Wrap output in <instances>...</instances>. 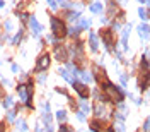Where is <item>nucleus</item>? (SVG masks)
<instances>
[{
	"instance_id": "nucleus-2",
	"label": "nucleus",
	"mask_w": 150,
	"mask_h": 132,
	"mask_svg": "<svg viewBox=\"0 0 150 132\" xmlns=\"http://www.w3.org/2000/svg\"><path fill=\"white\" fill-rule=\"evenodd\" d=\"M51 29L55 33V36H58V38H61V36L67 34V29H65L63 22H61L60 19H56V17H51Z\"/></svg>"
},
{
	"instance_id": "nucleus-33",
	"label": "nucleus",
	"mask_w": 150,
	"mask_h": 132,
	"mask_svg": "<svg viewBox=\"0 0 150 132\" xmlns=\"http://www.w3.org/2000/svg\"><path fill=\"white\" fill-rule=\"evenodd\" d=\"M0 98H5V89H4L2 84H0Z\"/></svg>"
},
{
	"instance_id": "nucleus-37",
	"label": "nucleus",
	"mask_w": 150,
	"mask_h": 132,
	"mask_svg": "<svg viewBox=\"0 0 150 132\" xmlns=\"http://www.w3.org/2000/svg\"><path fill=\"white\" fill-rule=\"evenodd\" d=\"M36 132H43V129L41 127H36Z\"/></svg>"
},
{
	"instance_id": "nucleus-34",
	"label": "nucleus",
	"mask_w": 150,
	"mask_h": 132,
	"mask_svg": "<svg viewBox=\"0 0 150 132\" xmlns=\"http://www.w3.org/2000/svg\"><path fill=\"white\" fill-rule=\"evenodd\" d=\"M143 129H145V131H150V118H147V122H145V125H143Z\"/></svg>"
},
{
	"instance_id": "nucleus-32",
	"label": "nucleus",
	"mask_w": 150,
	"mask_h": 132,
	"mask_svg": "<svg viewBox=\"0 0 150 132\" xmlns=\"http://www.w3.org/2000/svg\"><path fill=\"white\" fill-rule=\"evenodd\" d=\"M44 81H46V76H44V74H41L39 77H38V82H39V84H43Z\"/></svg>"
},
{
	"instance_id": "nucleus-21",
	"label": "nucleus",
	"mask_w": 150,
	"mask_h": 132,
	"mask_svg": "<svg viewBox=\"0 0 150 132\" xmlns=\"http://www.w3.org/2000/svg\"><path fill=\"white\" fill-rule=\"evenodd\" d=\"M79 12H70L68 14V21H72V22H75V21H79Z\"/></svg>"
},
{
	"instance_id": "nucleus-19",
	"label": "nucleus",
	"mask_w": 150,
	"mask_h": 132,
	"mask_svg": "<svg viewBox=\"0 0 150 132\" xmlns=\"http://www.w3.org/2000/svg\"><path fill=\"white\" fill-rule=\"evenodd\" d=\"M22 40V31H19L15 36H14V40H12V45H19V41Z\"/></svg>"
},
{
	"instance_id": "nucleus-31",
	"label": "nucleus",
	"mask_w": 150,
	"mask_h": 132,
	"mask_svg": "<svg viewBox=\"0 0 150 132\" xmlns=\"http://www.w3.org/2000/svg\"><path fill=\"white\" fill-rule=\"evenodd\" d=\"M77 118H79L80 122H84V120H85V115H84V112H79V113H77Z\"/></svg>"
},
{
	"instance_id": "nucleus-28",
	"label": "nucleus",
	"mask_w": 150,
	"mask_h": 132,
	"mask_svg": "<svg viewBox=\"0 0 150 132\" xmlns=\"http://www.w3.org/2000/svg\"><path fill=\"white\" fill-rule=\"evenodd\" d=\"M58 132H72V129L68 127V125H61V127H60V131H58Z\"/></svg>"
},
{
	"instance_id": "nucleus-11",
	"label": "nucleus",
	"mask_w": 150,
	"mask_h": 132,
	"mask_svg": "<svg viewBox=\"0 0 150 132\" xmlns=\"http://www.w3.org/2000/svg\"><path fill=\"white\" fill-rule=\"evenodd\" d=\"M96 74H97V81H99V82H104L106 86L109 84V81H108V77H106V74H104V71L101 72V69H96Z\"/></svg>"
},
{
	"instance_id": "nucleus-4",
	"label": "nucleus",
	"mask_w": 150,
	"mask_h": 132,
	"mask_svg": "<svg viewBox=\"0 0 150 132\" xmlns=\"http://www.w3.org/2000/svg\"><path fill=\"white\" fill-rule=\"evenodd\" d=\"M17 94H19V98H20L22 103H27L31 100L29 93H27V89H26V84H19V86H17Z\"/></svg>"
},
{
	"instance_id": "nucleus-6",
	"label": "nucleus",
	"mask_w": 150,
	"mask_h": 132,
	"mask_svg": "<svg viewBox=\"0 0 150 132\" xmlns=\"http://www.w3.org/2000/svg\"><path fill=\"white\" fill-rule=\"evenodd\" d=\"M29 26H31V29H32V34L34 36H38L41 33V24L36 21V17H31L29 19Z\"/></svg>"
},
{
	"instance_id": "nucleus-35",
	"label": "nucleus",
	"mask_w": 150,
	"mask_h": 132,
	"mask_svg": "<svg viewBox=\"0 0 150 132\" xmlns=\"http://www.w3.org/2000/svg\"><path fill=\"white\" fill-rule=\"evenodd\" d=\"M48 4H50L51 9H56V2H55V0H48Z\"/></svg>"
},
{
	"instance_id": "nucleus-14",
	"label": "nucleus",
	"mask_w": 150,
	"mask_h": 132,
	"mask_svg": "<svg viewBox=\"0 0 150 132\" xmlns=\"http://www.w3.org/2000/svg\"><path fill=\"white\" fill-rule=\"evenodd\" d=\"M2 105H4V108H12V106H14V98H10V96L4 98Z\"/></svg>"
},
{
	"instance_id": "nucleus-26",
	"label": "nucleus",
	"mask_w": 150,
	"mask_h": 132,
	"mask_svg": "<svg viewBox=\"0 0 150 132\" xmlns=\"http://www.w3.org/2000/svg\"><path fill=\"white\" fill-rule=\"evenodd\" d=\"M79 33H80V28H70V29H68V34H70V36H77Z\"/></svg>"
},
{
	"instance_id": "nucleus-30",
	"label": "nucleus",
	"mask_w": 150,
	"mask_h": 132,
	"mask_svg": "<svg viewBox=\"0 0 150 132\" xmlns=\"http://www.w3.org/2000/svg\"><path fill=\"white\" fill-rule=\"evenodd\" d=\"M138 14H140V17H142V19H147V10L140 9V10H138Z\"/></svg>"
},
{
	"instance_id": "nucleus-24",
	"label": "nucleus",
	"mask_w": 150,
	"mask_h": 132,
	"mask_svg": "<svg viewBox=\"0 0 150 132\" xmlns=\"http://www.w3.org/2000/svg\"><path fill=\"white\" fill-rule=\"evenodd\" d=\"M114 131H118V132H125V125H123V122L114 123Z\"/></svg>"
},
{
	"instance_id": "nucleus-20",
	"label": "nucleus",
	"mask_w": 150,
	"mask_h": 132,
	"mask_svg": "<svg viewBox=\"0 0 150 132\" xmlns=\"http://www.w3.org/2000/svg\"><path fill=\"white\" fill-rule=\"evenodd\" d=\"M90 10H92V12H101V10H102V4H92V5H90Z\"/></svg>"
},
{
	"instance_id": "nucleus-16",
	"label": "nucleus",
	"mask_w": 150,
	"mask_h": 132,
	"mask_svg": "<svg viewBox=\"0 0 150 132\" xmlns=\"http://www.w3.org/2000/svg\"><path fill=\"white\" fill-rule=\"evenodd\" d=\"M56 118H58V122H65L67 120V112L65 110H58L56 112Z\"/></svg>"
},
{
	"instance_id": "nucleus-36",
	"label": "nucleus",
	"mask_w": 150,
	"mask_h": 132,
	"mask_svg": "<svg viewBox=\"0 0 150 132\" xmlns=\"http://www.w3.org/2000/svg\"><path fill=\"white\" fill-rule=\"evenodd\" d=\"M46 132H53V127L51 125H46Z\"/></svg>"
},
{
	"instance_id": "nucleus-29",
	"label": "nucleus",
	"mask_w": 150,
	"mask_h": 132,
	"mask_svg": "<svg viewBox=\"0 0 150 132\" xmlns=\"http://www.w3.org/2000/svg\"><path fill=\"white\" fill-rule=\"evenodd\" d=\"M12 28H14V22H12V21H7V22H5V29L10 31Z\"/></svg>"
},
{
	"instance_id": "nucleus-13",
	"label": "nucleus",
	"mask_w": 150,
	"mask_h": 132,
	"mask_svg": "<svg viewBox=\"0 0 150 132\" xmlns=\"http://www.w3.org/2000/svg\"><path fill=\"white\" fill-rule=\"evenodd\" d=\"M58 72H60V76L63 77V79H67L68 82H73V77H72L70 74H68V71H67V69H60Z\"/></svg>"
},
{
	"instance_id": "nucleus-27",
	"label": "nucleus",
	"mask_w": 150,
	"mask_h": 132,
	"mask_svg": "<svg viewBox=\"0 0 150 132\" xmlns=\"http://www.w3.org/2000/svg\"><path fill=\"white\" fill-rule=\"evenodd\" d=\"M14 118H15V112H14V110H9V112H7V120L12 122Z\"/></svg>"
},
{
	"instance_id": "nucleus-17",
	"label": "nucleus",
	"mask_w": 150,
	"mask_h": 132,
	"mask_svg": "<svg viewBox=\"0 0 150 132\" xmlns=\"http://www.w3.org/2000/svg\"><path fill=\"white\" fill-rule=\"evenodd\" d=\"M79 76L82 77V81L84 82H90L92 81V76H90L89 72H79Z\"/></svg>"
},
{
	"instance_id": "nucleus-10",
	"label": "nucleus",
	"mask_w": 150,
	"mask_h": 132,
	"mask_svg": "<svg viewBox=\"0 0 150 132\" xmlns=\"http://www.w3.org/2000/svg\"><path fill=\"white\" fill-rule=\"evenodd\" d=\"M138 31H140V36L143 38V40H147V38L150 36V28L145 26V24H142L140 28H138Z\"/></svg>"
},
{
	"instance_id": "nucleus-25",
	"label": "nucleus",
	"mask_w": 150,
	"mask_h": 132,
	"mask_svg": "<svg viewBox=\"0 0 150 132\" xmlns=\"http://www.w3.org/2000/svg\"><path fill=\"white\" fill-rule=\"evenodd\" d=\"M80 105H82V112H84V113L90 112V106H89V103H87V101H82Z\"/></svg>"
},
{
	"instance_id": "nucleus-12",
	"label": "nucleus",
	"mask_w": 150,
	"mask_h": 132,
	"mask_svg": "<svg viewBox=\"0 0 150 132\" xmlns=\"http://www.w3.org/2000/svg\"><path fill=\"white\" fill-rule=\"evenodd\" d=\"M89 38H90V48L96 51V50H97V36H96L94 33H90V34H89Z\"/></svg>"
},
{
	"instance_id": "nucleus-15",
	"label": "nucleus",
	"mask_w": 150,
	"mask_h": 132,
	"mask_svg": "<svg viewBox=\"0 0 150 132\" xmlns=\"http://www.w3.org/2000/svg\"><path fill=\"white\" fill-rule=\"evenodd\" d=\"M104 112H106V108H104V106L101 105V101H99L97 105H96V115L101 118V117H104Z\"/></svg>"
},
{
	"instance_id": "nucleus-7",
	"label": "nucleus",
	"mask_w": 150,
	"mask_h": 132,
	"mask_svg": "<svg viewBox=\"0 0 150 132\" xmlns=\"http://www.w3.org/2000/svg\"><path fill=\"white\" fill-rule=\"evenodd\" d=\"M55 55H56V59L60 62H65L68 57H67V50L65 48H61V46H56V50H55Z\"/></svg>"
},
{
	"instance_id": "nucleus-1",
	"label": "nucleus",
	"mask_w": 150,
	"mask_h": 132,
	"mask_svg": "<svg viewBox=\"0 0 150 132\" xmlns=\"http://www.w3.org/2000/svg\"><path fill=\"white\" fill-rule=\"evenodd\" d=\"M104 91H106V96L109 98L111 101H118L121 103V100H123V93L116 88V86H113V84H108L106 88H104Z\"/></svg>"
},
{
	"instance_id": "nucleus-40",
	"label": "nucleus",
	"mask_w": 150,
	"mask_h": 132,
	"mask_svg": "<svg viewBox=\"0 0 150 132\" xmlns=\"http://www.w3.org/2000/svg\"><path fill=\"white\" fill-rule=\"evenodd\" d=\"M140 2H143V4H145V0H140Z\"/></svg>"
},
{
	"instance_id": "nucleus-3",
	"label": "nucleus",
	"mask_w": 150,
	"mask_h": 132,
	"mask_svg": "<svg viewBox=\"0 0 150 132\" xmlns=\"http://www.w3.org/2000/svg\"><path fill=\"white\" fill-rule=\"evenodd\" d=\"M50 67V55H41L38 64H36V71L41 72V71H46Z\"/></svg>"
},
{
	"instance_id": "nucleus-9",
	"label": "nucleus",
	"mask_w": 150,
	"mask_h": 132,
	"mask_svg": "<svg viewBox=\"0 0 150 132\" xmlns=\"http://www.w3.org/2000/svg\"><path fill=\"white\" fill-rule=\"evenodd\" d=\"M140 84H142V88H149L150 86V74L149 72H143V76L140 77Z\"/></svg>"
},
{
	"instance_id": "nucleus-5",
	"label": "nucleus",
	"mask_w": 150,
	"mask_h": 132,
	"mask_svg": "<svg viewBox=\"0 0 150 132\" xmlns=\"http://www.w3.org/2000/svg\"><path fill=\"white\" fill-rule=\"evenodd\" d=\"M73 88H75V91L80 94V98H87L89 96V89L85 88V84H82V82H73Z\"/></svg>"
},
{
	"instance_id": "nucleus-23",
	"label": "nucleus",
	"mask_w": 150,
	"mask_h": 132,
	"mask_svg": "<svg viewBox=\"0 0 150 132\" xmlns=\"http://www.w3.org/2000/svg\"><path fill=\"white\" fill-rule=\"evenodd\" d=\"M90 127H92V131H94V132L101 131V123H99V120H96V122H92V123H90Z\"/></svg>"
},
{
	"instance_id": "nucleus-39",
	"label": "nucleus",
	"mask_w": 150,
	"mask_h": 132,
	"mask_svg": "<svg viewBox=\"0 0 150 132\" xmlns=\"http://www.w3.org/2000/svg\"><path fill=\"white\" fill-rule=\"evenodd\" d=\"M0 132H4V127H2V123H0Z\"/></svg>"
},
{
	"instance_id": "nucleus-18",
	"label": "nucleus",
	"mask_w": 150,
	"mask_h": 132,
	"mask_svg": "<svg viewBox=\"0 0 150 132\" xmlns=\"http://www.w3.org/2000/svg\"><path fill=\"white\" fill-rule=\"evenodd\" d=\"M17 129H19L20 132L27 131V123H26V120H19V122H17Z\"/></svg>"
},
{
	"instance_id": "nucleus-22",
	"label": "nucleus",
	"mask_w": 150,
	"mask_h": 132,
	"mask_svg": "<svg viewBox=\"0 0 150 132\" xmlns=\"http://www.w3.org/2000/svg\"><path fill=\"white\" fill-rule=\"evenodd\" d=\"M89 26H90V19H82L80 21V28H82V29H87Z\"/></svg>"
},
{
	"instance_id": "nucleus-8",
	"label": "nucleus",
	"mask_w": 150,
	"mask_h": 132,
	"mask_svg": "<svg viewBox=\"0 0 150 132\" xmlns=\"http://www.w3.org/2000/svg\"><path fill=\"white\" fill-rule=\"evenodd\" d=\"M101 36H102V38H104V41L108 43V46H109L111 43H113V34H111V31L102 29V31H101Z\"/></svg>"
},
{
	"instance_id": "nucleus-38",
	"label": "nucleus",
	"mask_w": 150,
	"mask_h": 132,
	"mask_svg": "<svg viewBox=\"0 0 150 132\" xmlns=\"http://www.w3.org/2000/svg\"><path fill=\"white\" fill-rule=\"evenodd\" d=\"M0 7H4V0H0Z\"/></svg>"
}]
</instances>
